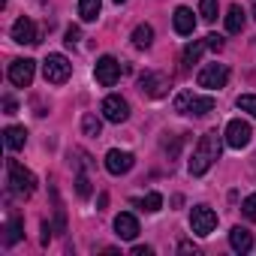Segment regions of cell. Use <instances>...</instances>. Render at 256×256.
<instances>
[{
  "mask_svg": "<svg viewBox=\"0 0 256 256\" xmlns=\"http://www.w3.org/2000/svg\"><path fill=\"white\" fill-rule=\"evenodd\" d=\"M4 108H6L4 114H16V100L12 96H4Z\"/></svg>",
  "mask_w": 256,
  "mask_h": 256,
  "instance_id": "1f68e13d",
  "label": "cell"
},
{
  "mask_svg": "<svg viewBox=\"0 0 256 256\" xmlns=\"http://www.w3.org/2000/svg\"><path fill=\"white\" fill-rule=\"evenodd\" d=\"M178 250H181V253H199V247H196L193 241H181V244H178Z\"/></svg>",
  "mask_w": 256,
  "mask_h": 256,
  "instance_id": "4dcf8cb0",
  "label": "cell"
},
{
  "mask_svg": "<svg viewBox=\"0 0 256 256\" xmlns=\"http://www.w3.org/2000/svg\"><path fill=\"white\" fill-rule=\"evenodd\" d=\"M172 24H175V34L181 36H190L196 30V18H193V10L190 6H178L175 16H172Z\"/></svg>",
  "mask_w": 256,
  "mask_h": 256,
  "instance_id": "9a60e30c",
  "label": "cell"
},
{
  "mask_svg": "<svg viewBox=\"0 0 256 256\" xmlns=\"http://www.w3.org/2000/svg\"><path fill=\"white\" fill-rule=\"evenodd\" d=\"M235 106H238L241 112H247L250 118H256V94H241Z\"/></svg>",
  "mask_w": 256,
  "mask_h": 256,
  "instance_id": "484cf974",
  "label": "cell"
},
{
  "mask_svg": "<svg viewBox=\"0 0 256 256\" xmlns=\"http://www.w3.org/2000/svg\"><path fill=\"white\" fill-rule=\"evenodd\" d=\"M199 16L202 22H217V0H199Z\"/></svg>",
  "mask_w": 256,
  "mask_h": 256,
  "instance_id": "d4e9b609",
  "label": "cell"
},
{
  "mask_svg": "<svg viewBox=\"0 0 256 256\" xmlns=\"http://www.w3.org/2000/svg\"><path fill=\"white\" fill-rule=\"evenodd\" d=\"M229 247H232L235 253H250V247H253V235H250V229H244V226H232V232H229Z\"/></svg>",
  "mask_w": 256,
  "mask_h": 256,
  "instance_id": "2e32d148",
  "label": "cell"
},
{
  "mask_svg": "<svg viewBox=\"0 0 256 256\" xmlns=\"http://www.w3.org/2000/svg\"><path fill=\"white\" fill-rule=\"evenodd\" d=\"M139 88H142V94H148V96H163L166 94V88H169V78L163 76V72H145V76H139Z\"/></svg>",
  "mask_w": 256,
  "mask_h": 256,
  "instance_id": "7c38bea8",
  "label": "cell"
},
{
  "mask_svg": "<svg viewBox=\"0 0 256 256\" xmlns=\"http://www.w3.org/2000/svg\"><path fill=\"white\" fill-rule=\"evenodd\" d=\"M34 76H36V60H30V58H18V60L10 64V82H12L16 88H30Z\"/></svg>",
  "mask_w": 256,
  "mask_h": 256,
  "instance_id": "ba28073f",
  "label": "cell"
},
{
  "mask_svg": "<svg viewBox=\"0 0 256 256\" xmlns=\"http://www.w3.org/2000/svg\"><path fill=\"white\" fill-rule=\"evenodd\" d=\"M220 151H223V142H220V136H217V130H208L202 139H199V145L193 148V157H190V163H187V169H190V175H205L217 160H220Z\"/></svg>",
  "mask_w": 256,
  "mask_h": 256,
  "instance_id": "6da1fadb",
  "label": "cell"
},
{
  "mask_svg": "<svg viewBox=\"0 0 256 256\" xmlns=\"http://www.w3.org/2000/svg\"><path fill=\"white\" fill-rule=\"evenodd\" d=\"M136 166V157L130 154V151H118V148H112L108 154H106V169L112 172V175H126Z\"/></svg>",
  "mask_w": 256,
  "mask_h": 256,
  "instance_id": "8fae6325",
  "label": "cell"
},
{
  "mask_svg": "<svg viewBox=\"0 0 256 256\" xmlns=\"http://www.w3.org/2000/svg\"><path fill=\"white\" fill-rule=\"evenodd\" d=\"M102 10V0H78V18L82 22H96Z\"/></svg>",
  "mask_w": 256,
  "mask_h": 256,
  "instance_id": "ffe728a7",
  "label": "cell"
},
{
  "mask_svg": "<svg viewBox=\"0 0 256 256\" xmlns=\"http://www.w3.org/2000/svg\"><path fill=\"white\" fill-rule=\"evenodd\" d=\"M4 142H6L10 151H18L28 142V130H24V126H6V130H4Z\"/></svg>",
  "mask_w": 256,
  "mask_h": 256,
  "instance_id": "ac0fdd59",
  "label": "cell"
},
{
  "mask_svg": "<svg viewBox=\"0 0 256 256\" xmlns=\"http://www.w3.org/2000/svg\"><path fill=\"white\" fill-rule=\"evenodd\" d=\"M226 145L229 148H235V151H241V148H247L250 145V136H253V130H250V124L247 120H241V118H232L229 124H226Z\"/></svg>",
  "mask_w": 256,
  "mask_h": 256,
  "instance_id": "8992f818",
  "label": "cell"
},
{
  "mask_svg": "<svg viewBox=\"0 0 256 256\" xmlns=\"http://www.w3.org/2000/svg\"><path fill=\"white\" fill-rule=\"evenodd\" d=\"M0 6H6V0H0Z\"/></svg>",
  "mask_w": 256,
  "mask_h": 256,
  "instance_id": "836d02e7",
  "label": "cell"
},
{
  "mask_svg": "<svg viewBox=\"0 0 256 256\" xmlns=\"http://www.w3.org/2000/svg\"><path fill=\"white\" fill-rule=\"evenodd\" d=\"M241 208H244V217H247V220H256V193H250Z\"/></svg>",
  "mask_w": 256,
  "mask_h": 256,
  "instance_id": "83f0119b",
  "label": "cell"
},
{
  "mask_svg": "<svg viewBox=\"0 0 256 256\" xmlns=\"http://www.w3.org/2000/svg\"><path fill=\"white\" fill-rule=\"evenodd\" d=\"M76 193H78V199H88V196H90V181H88V175H78V178H76Z\"/></svg>",
  "mask_w": 256,
  "mask_h": 256,
  "instance_id": "4316f807",
  "label": "cell"
},
{
  "mask_svg": "<svg viewBox=\"0 0 256 256\" xmlns=\"http://www.w3.org/2000/svg\"><path fill=\"white\" fill-rule=\"evenodd\" d=\"M190 229H193L196 235L208 238V235L217 229V214H214L208 205H196V208L190 211Z\"/></svg>",
  "mask_w": 256,
  "mask_h": 256,
  "instance_id": "52a82bcc",
  "label": "cell"
},
{
  "mask_svg": "<svg viewBox=\"0 0 256 256\" xmlns=\"http://www.w3.org/2000/svg\"><path fill=\"white\" fill-rule=\"evenodd\" d=\"M175 112H178V114L202 118V114L214 112V96H202V94H193V90H181V94L175 96Z\"/></svg>",
  "mask_w": 256,
  "mask_h": 256,
  "instance_id": "3957f363",
  "label": "cell"
},
{
  "mask_svg": "<svg viewBox=\"0 0 256 256\" xmlns=\"http://www.w3.org/2000/svg\"><path fill=\"white\" fill-rule=\"evenodd\" d=\"M12 40H16L18 46H34V42H40V40H36V24H34L28 16H22V18L12 24Z\"/></svg>",
  "mask_w": 256,
  "mask_h": 256,
  "instance_id": "4fadbf2b",
  "label": "cell"
},
{
  "mask_svg": "<svg viewBox=\"0 0 256 256\" xmlns=\"http://www.w3.org/2000/svg\"><path fill=\"white\" fill-rule=\"evenodd\" d=\"M100 112H102V118L112 120V124H124L126 118H130V106H126V100L118 96V94H108V96L102 100Z\"/></svg>",
  "mask_w": 256,
  "mask_h": 256,
  "instance_id": "9c48e42d",
  "label": "cell"
},
{
  "mask_svg": "<svg viewBox=\"0 0 256 256\" xmlns=\"http://www.w3.org/2000/svg\"><path fill=\"white\" fill-rule=\"evenodd\" d=\"M196 82H199V88L220 90V88H226V82H229V70H226V64H208V66L199 70Z\"/></svg>",
  "mask_w": 256,
  "mask_h": 256,
  "instance_id": "5b68a950",
  "label": "cell"
},
{
  "mask_svg": "<svg viewBox=\"0 0 256 256\" xmlns=\"http://www.w3.org/2000/svg\"><path fill=\"white\" fill-rule=\"evenodd\" d=\"M42 76L48 84H64L70 76H72V64L64 58V54H48L42 60Z\"/></svg>",
  "mask_w": 256,
  "mask_h": 256,
  "instance_id": "277c9868",
  "label": "cell"
},
{
  "mask_svg": "<svg viewBox=\"0 0 256 256\" xmlns=\"http://www.w3.org/2000/svg\"><path fill=\"white\" fill-rule=\"evenodd\" d=\"M114 4H126V0H114Z\"/></svg>",
  "mask_w": 256,
  "mask_h": 256,
  "instance_id": "e575fe53",
  "label": "cell"
},
{
  "mask_svg": "<svg viewBox=\"0 0 256 256\" xmlns=\"http://www.w3.org/2000/svg\"><path fill=\"white\" fill-rule=\"evenodd\" d=\"M205 42H208V48H214V52H220V48H223V36H217V34H208V36H205Z\"/></svg>",
  "mask_w": 256,
  "mask_h": 256,
  "instance_id": "f1b7e54d",
  "label": "cell"
},
{
  "mask_svg": "<svg viewBox=\"0 0 256 256\" xmlns=\"http://www.w3.org/2000/svg\"><path fill=\"white\" fill-rule=\"evenodd\" d=\"M136 205H139L142 211L154 214V211H160V205H163V196H160V193H148L145 199H136Z\"/></svg>",
  "mask_w": 256,
  "mask_h": 256,
  "instance_id": "cb8c5ba5",
  "label": "cell"
},
{
  "mask_svg": "<svg viewBox=\"0 0 256 256\" xmlns=\"http://www.w3.org/2000/svg\"><path fill=\"white\" fill-rule=\"evenodd\" d=\"M22 235H24V223H22V217H18V214H12V217L6 220V226H4V244H6V247H12V244H18V241H22Z\"/></svg>",
  "mask_w": 256,
  "mask_h": 256,
  "instance_id": "e0dca14e",
  "label": "cell"
},
{
  "mask_svg": "<svg viewBox=\"0 0 256 256\" xmlns=\"http://www.w3.org/2000/svg\"><path fill=\"white\" fill-rule=\"evenodd\" d=\"M205 46L208 42H190V46H184V54H181V60H184V66H193V64H199V58H202V52H205Z\"/></svg>",
  "mask_w": 256,
  "mask_h": 256,
  "instance_id": "7402d4cb",
  "label": "cell"
},
{
  "mask_svg": "<svg viewBox=\"0 0 256 256\" xmlns=\"http://www.w3.org/2000/svg\"><path fill=\"white\" fill-rule=\"evenodd\" d=\"M133 256H151V247H133Z\"/></svg>",
  "mask_w": 256,
  "mask_h": 256,
  "instance_id": "d6a6232c",
  "label": "cell"
},
{
  "mask_svg": "<svg viewBox=\"0 0 256 256\" xmlns=\"http://www.w3.org/2000/svg\"><path fill=\"white\" fill-rule=\"evenodd\" d=\"M78 40H82V30H78V28H70V30H66V40H64V42H66V46H76Z\"/></svg>",
  "mask_w": 256,
  "mask_h": 256,
  "instance_id": "f546056e",
  "label": "cell"
},
{
  "mask_svg": "<svg viewBox=\"0 0 256 256\" xmlns=\"http://www.w3.org/2000/svg\"><path fill=\"white\" fill-rule=\"evenodd\" d=\"M82 130H84V136H100V130H102V120L96 118V114H84L82 118Z\"/></svg>",
  "mask_w": 256,
  "mask_h": 256,
  "instance_id": "603a6c76",
  "label": "cell"
},
{
  "mask_svg": "<svg viewBox=\"0 0 256 256\" xmlns=\"http://www.w3.org/2000/svg\"><path fill=\"white\" fill-rule=\"evenodd\" d=\"M151 42H154V28L151 24H139L133 30V46L136 48H151Z\"/></svg>",
  "mask_w": 256,
  "mask_h": 256,
  "instance_id": "44dd1931",
  "label": "cell"
},
{
  "mask_svg": "<svg viewBox=\"0 0 256 256\" xmlns=\"http://www.w3.org/2000/svg\"><path fill=\"white\" fill-rule=\"evenodd\" d=\"M114 232H118V238H124V241H133V238L139 235V220H136L133 214L120 211V214L114 217Z\"/></svg>",
  "mask_w": 256,
  "mask_h": 256,
  "instance_id": "5bb4252c",
  "label": "cell"
},
{
  "mask_svg": "<svg viewBox=\"0 0 256 256\" xmlns=\"http://www.w3.org/2000/svg\"><path fill=\"white\" fill-rule=\"evenodd\" d=\"M94 78H96L102 88H112V84L120 78V64H118L112 54H102V58L96 60V66H94Z\"/></svg>",
  "mask_w": 256,
  "mask_h": 256,
  "instance_id": "30bf717a",
  "label": "cell"
},
{
  "mask_svg": "<svg viewBox=\"0 0 256 256\" xmlns=\"http://www.w3.org/2000/svg\"><path fill=\"white\" fill-rule=\"evenodd\" d=\"M244 22H247V18H244V10H241L238 4H232V6L226 10V30H229V34H241V30H244Z\"/></svg>",
  "mask_w": 256,
  "mask_h": 256,
  "instance_id": "d6986e66",
  "label": "cell"
},
{
  "mask_svg": "<svg viewBox=\"0 0 256 256\" xmlns=\"http://www.w3.org/2000/svg\"><path fill=\"white\" fill-rule=\"evenodd\" d=\"M6 181H10V190L22 199H30L36 190V175L24 169L18 160H6Z\"/></svg>",
  "mask_w": 256,
  "mask_h": 256,
  "instance_id": "7a4b0ae2",
  "label": "cell"
}]
</instances>
